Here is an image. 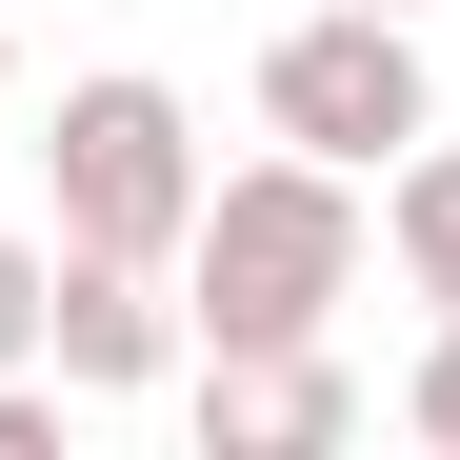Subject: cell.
I'll list each match as a JSON object with an SVG mask.
<instances>
[{
	"label": "cell",
	"mask_w": 460,
	"mask_h": 460,
	"mask_svg": "<svg viewBox=\"0 0 460 460\" xmlns=\"http://www.w3.org/2000/svg\"><path fill=\"white\" fill-rule=\"evenodd\" d=\"M360 300V181L341 161H241L200 181V241H181V341H321Z\"/></svg>",
	"instance_id": "6da1fadb"
},
{
	"label": "cell",
	"mask_w": 460,
	"mask_h": 460,
	"mask_svg": "<svg viewBox=\"0 0 460 460\" xmlns=\"http://www.w3.org/2000/svg\"><path fill=\"white\" fill-rule=\"evenodd\" d=\"M40 181H60V241H101V261H161V280H181V241H200V120H181V81H140V60L60 81Z\"/></svg>",
	"instance_id": "7a4b0ae2"
},
{
	"label": "cell",
	"mask_w": 460,
	"mask_h": 460,
	"mask_svg": "<svg viewBox=\"0 0 460 460\" xmlns=\"http://www.w3.org/2000/svg\"><path fill=\"white\" fill-rule=\"evenodd\" d=\"M440 120V81H420V21L401 0H321V21H280L261 40V140H300V161H401V140Z\"/></svg>",
	"instance_id": "3957f363"
},
{
	"label": "cell",
	"mask_w": 460,
	"mask_h": 460,
	"mask_svg": "<svg viewBox=\"0 0 460 460\" xmlns=\"http://www.w3.org/2000/svg\"><path fill=\"white\" fill-rule=\"evenodd\" d=\"M40 360H60V401H140V380L181 360V300H161V261H101V241H60Z\"/></svg>",
	"instance_id": "277c9868"
},
{
	"label": "cell",
	"mask_w": 460,
	"mask_h": 460,
	"mask_svg": "<svg viewBox=\"0 0 460 460\" xmlns=\"http://www.w3.org/2000/svg\"><path fill=\"white\" fill-rule=\"evenodd\" d=\"M200 440L220 460H321V440H360V380L321 341H200Z\"/></svg>",
	"instance_id": "5b68a950"
},
{
	"label": "cell",
	"mask_w": 460,
	"mask_h": 460,
	"mask_svg": "<svg viewBox=\"0 0 460 460\" xmlns=\"http://www.w3.org/2000/svg\"><path fill=\"white\" fill-rule=\"evenodd\" d=\"M380 241H401V280L460 321V140H440V120L401 140V181H380Z\"/></svg>",
	"instance_id": "8992f818"
},
{
	"label": "cell",
	"mask_w": 460,
	"mask_h": 460,
	"mask_svg": "<svg viewBox=\"0 0 460 460\" xmlns=\"http://www.w3.org/2000/svg\"><path fill=\"white\" fill-rule=\"evenodd\" d=\"M40 300H60V261L21 241V220H0V380H21V360H40Z\"/></svg>",
	"instance_id": "52a82bcc"
},
{
	"label": "cell",
	"mask_w": 460,
	"mask_h": 460,
	"mask_svg": "<svg viewBox=\"0 0 460 460\" xmlns=\"http://www.w3.org/2000/svg\"><path fill=\"white\" fill-rule=\"evenodd\" d=\"M0 460H60V401H40V360L0 380Z\"/></svg>",
	"instance_id": "ba28073f"
},
{
	"label": "cell",
	"mask_w": 460,
	"mask_h": 460,
	"mask_svg": "<svg viewBox=\"0 0 460 460\" xmlns=\"http://www.w3.org/2000/svg\"><path fill=\"white\" fill-rule=\"evenodd\" d=\"M401 420H420V440L460 460V321H440V360H420V401H401Z\"/></svg>",
	"instance_id": "9c48e42d"
},
{
	"label": "cell",
	"mask_w": 460,
	"mask_h": 460,
	"mask_svg": "<svg viewBox=\"0 0 460 460\" xmlns=\"http://www.w3.org/2000/svg\"><path fill=\"white\" fill-rule=\"evenodd\" d=\"M0 81H21V40H0Z\"/></svg>",
	"instance_id": "30bf717a"
},
{
	"label": "cell",
	"mask_w": 460,
	"mask_h": 460,
	"mask_svg": "<svg viewBox=\"0 0 460 460\" xmlns=\"http://www.w3.org/2000/svg\"><path fill=\"white\" fill-rule=\"evenodd\" d=\"M401 21H420V0H401Z\"/></svg>",
	"instance_id": "8fae6325"
}]
</instances>
